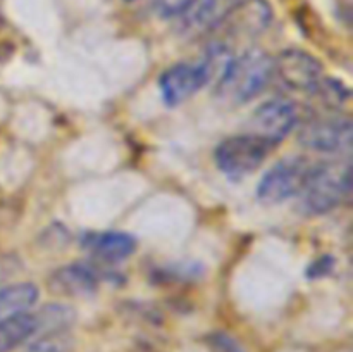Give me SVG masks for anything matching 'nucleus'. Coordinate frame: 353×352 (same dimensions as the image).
I'll list each match as a JSON object with an SVG mask.
<instances>
[{"label":"nucleus","mask_w":353,"mask_h":352,"mask_svg":"<svg viewBox=\"0 0 353 352\" xmlns=\"http://www.w3.org/2000/svg\"><path fill=\"white\" fill-rule=\"evenodd\" d=\"M352 188V166L348 161L316 162L303 186L302 207L309 214H324L343 204Z\"/></svg>","instance_id":"obj_2"},{"label":"nucleus","mask_w":353,"mask_h":352,"mask_svg":"<svg viewBox=\"0 0 353 352\" xmlns=\"http://www.w3.org/2000/svg\"><path fill=\"white\" fill-rule=\"evenodd\" d=\"M54 285L57 286L59 292L81 295V293H90L92 290H95L97 282L95 275L90 269L83 268V266H68L55 273Z\"/></svg>","instance_id":"obj_13"},{"label":"nucleus","mask_w":353,"mask_h":352,"mask_svg":"<svg viewBox=\"0 0 353 352\" xmlns=\"http://www.w3.org/2000/svg\"><path fill=\"white\" fill-rule=\"evenodd\" d=\"M83 245L95 257L107 262H117L133 254L137 248V240L124 231H97V233H86Z\"/></svg>","instance_id":"obj_10"},{"label":"nucleus","mask_w":353,"mask_h":352,"mask_svg":"<svg viewBox=\"0 0 353 352\" xmlns=\"http://www.w3.org/2000/svg\"><path fill=\"white\" fill-rule=\"evenodd\" d=\"M316 162L303 155H292L276 162L257 186V197L264 204H279L302 193Z\"/></svg>","instance_id":"obj_4"},{"label":"nucleus","mask_w":353,"mask_h":352,"mask_svg":"<svg viewBox=\"0 0 353 352\" xmlns=\"http://www.w3.org/2000/svg\"><path fill=\"white\" fill-rule=\"evenodd\" d=\"M274 76L295 92L314 93L324 79L323 64L305 50H283L274 59Z\"/></svg>","instance_id":"obj_5"},{"label":"nucleus","mask_w":353,"mask_h":352,"mask_svg":"<svg viewBox=\"0 0 353 352\" xmlns=\"http://www.w3.org/2000/svg\"><path fill=\"white\" fill-rule=\"evenodd\" d=\"M155 9L164 17H179L192 0H154Z\"/></svg>","instance_id":"obj_15"},{"label":"nucleus","mask_w":353,"mask_h":352,"mask_svg":"<svg viewBox=\"0 0 353 352\" xmlns=\"http://www.w3.org/2000/svg\"><path fill=\"white\" fill-rule=\"evenodd\" d=\"M243 0H192L181 14L183 30L188 35H200L221 26L228 14Z\"/></svg>","instance_id":"obj_9"},{"label":"nucleus","mask_w":353,"mask_h":352,"mask_svg":"<svg viewBox=\"0 0 353 352\" xmlns=\"http://www.w3.org/2000/svg\"><path fill=\"white\" fill-rule=\"evenodd\" d=\"M40 323H38L37 313H23L16 317H10L6 323L0 324V352H10L38 333Z\"/></svg>","instance_id":"obj_12"},{"label":"nucleus","mask_w":353,"mask_h":352,"mask_svg":"<svg viewBox=\"0 0 353 352\" xmlns=\"http://www.w3.org/2000/svg\"><path fill=\"white\" fill-rule=\"evenodd\" d=\"M38 300V289L33 283H14L0 289V324L10 317L28 313Z\"/></svg>","instance_id":"obj_11"},{"label":"nucleus","mask_w":353,"mask_h":352,"mask_svg":"<svg viewBox=\"0 0 353 352\" xmlns=\"http://www.w3.org/2000/svg\"><path fill=\"white\" fill-rule=\"evenodd\" d=\"M72 347V338L68 330L47 331L28 347L26 352H69Z\"/></svg>","instance_id":"obj_14"},{"label":"nucleus","mask_w":353,"mask_h":352,"mask_svg":"<svg viewBox=\"0 0 353 352\" xmlns=\"http://www.w3.org/2000/svg\"><path fill=\"white\" fill-rule=\"evenodd\" d=\"M210 79V72L203 62L199 64H176L159 78L162 99L168 106L174 107L195 95Z\"/></svg>","instance_id":"obj_8"},{"label":"nucleus","mask_w":353,"mask_h":352,"mask_svg":"<svg viewBox=\"0 0 353 352\" xmlns=\"http://www.w3.org/2000/svg\"><path fill=\"white\" fill-rule=\"evenodd\" d=\"M250 121L252 133L276 145L295 130L299 116L292 102L285 99H271L254 110Z\"/></svg>","instance_id":"obj_7"},{"label":"nucleus","mask_w":353,"mask_h":352,"mask_svg":"<svg viewBox=\"0 0 353 352\" xmlns=\"http://www.w3.org/2000/svg\"><path fill=\"white\" fill-rule=\"evenodd\" d=\"M299 140L303 147L316 152L348 150L352 145V123L343 117H319L300 130Z\"/></svg>","instance_id":"obj_6"},{"label":"nucleus","mask_w":353,"mask_h":352,"mask_svg":"<svg viewBox=\"0 0 353 352\" xmlns=\"http://www.w3.org/2000/svg\"><path fill=\"white\" fill-rule=\"evenodd\" d=\"M274 145L254 133L234 135L216 148V164L228 178L240 179L261 168Z\"/></svg>","instance_id":"obj_3"},{"label":"nucleus","mask_w":353,"mask_h":352,"mask_svg":"<svg viewBox=\"0 0 353 352\" xmlns=\"http://www.w3.org/2000/svg\"><path fill=\"white\" fill-rule=\"evenodd\" d=\"M274 76V59L265 52L250 50L231 57L217 78V95L228 104L250 102Z\"/></svg>","instance_id":"obj_1"}]
</instances>
